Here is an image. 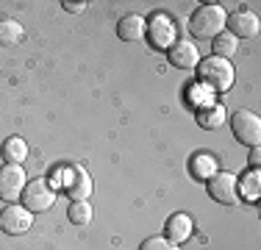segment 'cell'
Returning <instances> with one entry per match:
<instances>
[{"label": "cell", "mask_w": 261, "mask_h": 250, "mask_svg": "<svg viewBox=\"0 0 261 250\" xmlns=\"http://www.w3.org/2000/svg\"><path fill=\"white\" fill-rule=\"evenodd\" d=\"M197 78L211 92H228L233 86V64L220 56H206L197 64Z\"/></svg>", "instance_id": "cell-1"}, {"label": "cell", "mask_w": 261, "mask_h": 250, "mask_svg": "<svg viewBox=\"0 0 261 250\" xmlns=\"http://www.w3.org/2000/svg\"><path fill=\"white\" fill-rule=\"evenodd\" d=\"M225 9L217 3H206L200 6V9H195V14H192L189 20V28L195 36H200V39H214V36L222 34V28H225Z\"/></svg>", "instance_id": "cell-2"}, {"label": "cell", "mask_w": 261, "mask_h": 250, "mask_svg": "<svg viewBox=\"0 0 261 250\" xmlns=\"http://www.w3.org/2000/svg\"><path fill=\"white\" fill-rule=\"evenodd\" d=\"M145 34L147 39H150V45L156 50H170L175 45V22H172L170 14H164V11H156V14H150V20L145 22Z\"/></svg>", "instance_id": "cell-3"}, {"label": "cell", "mask_w": 261, "mask_h": 250, "mask_svg": "<svg viewBox=\"0 0 261 250\" xmlns=\"http://www.w3.org/2000/svg\"><path fill=\"white\" fill-rule=\"evenodd\" d=\"M53 203H56V192L45 178H36V181H28L25 184V189H22V206H25L31 214L47 211Z\"/></svg>", "instance_id": "cell-4"}, {"label": "cell", "mask_w": 261, "mask_h": 250, "mask_svg": "<svg viewBox=\"0 0 261 250\" xmlns=\"http://www.w3.org/2000/svg\"><path fill=\"white\" fill-rule=\"evenodd\" d=\"M231 131L233 136L242 142V145H250L256 147L258 139H261V120L258 114H253V111H236V114L231 117Z\"/></svg>", "instance_id": "cell-5"}, {"label": "cell", "mask_w": 261, "mask_h": 250, "mask_svg": "<svg viewBox=\"0 0 261 250\" xmlns=\"http://www.w3.org/2000/svg\"><path fill=\"white\" fill-rule=\"evenodd\" d=\"M25 170L20 164H6L0 167V200L6 203H17L22 197V189H25Z\"/></svg>", "instance_id": "cell-6"}, {"label": "cell", "mask_w": 261, "mask_h": 250, "mask_svg": "<svg viewBox=\"0 0 261 250\" xmlns=\"http://www.w3.org/2000/svg\"><path fill=\"white\" fill-rule=\"evenodd\" d=\"M31 225H34V214L25 209V206H6L3 211H0V231L9 236H20L31 231Z\"/></svg>", "instance_id": "cell-7"}, {"label": "cell", "mask_w": 261, "mask_h": 250, "mask_svg": "<svg viewBox=\"0 0 261 250\" xmlns=\"http://www.w3.org/2000/svg\"><path fill=\"white\" fill-rule=\"evenodd\" d=\"M208 195L211 200H217V203H222V206H231L236 203V197H239V189H236V175L231 172H214L208 178Z\"/></svg>", "instance_id": "cell-8"}, {"label": "cell", "mask_w": 261, "mask_h": 250, "mask_svg": "<svg viewBox=\"0 0 261 250\" xmlns=\"http://www.w3.org/2000/svg\"><path fill=\"white\" fill-rule=\"evenodd\" d=\"M167 56H170V64L178 67V70H195L200 64V50L186 39H178L175 45L167 50Z\"/></svg>", "instance_id": "cell-9"}, {"label": "cell", "mask_w": 261, "mask_h": 250, "mask_svg": "<svg viewBox=\"0 0 261 250\" xmlns=\"http://www.w3.org/2000/svg\"><path fill=\"white\" fill-rule=\"evenodd\" d=\"M225 28L236 39H250V36L258 34V17L253 11H233L225 20Z\"/></svg>", "instance_id": "cell-10"}, {"label": "cell", "mask_w": 261, "mask_h": 250, "mask_svg": "<svg viewBox=\"0 0 261 250\" xmlns=\"http://www.w3.org/2000/svg\"><path fill=\"white\" fill-rule=\"evenodd\" d=\"M64 189H67V195H70L72 200H86V197L92 195V178H89V172H86L84 167H70Z\"/></svg>", "instance_id": "cell-11"}, {"label": "cell", "mask_w": 261, "mask_h": 250, "mask_svg": "<svg viewBox=\"0 0 261 250\" xmlns=\"http://www.w3.org/2000/svg\"><path fill=\"white\" fill-rule=\"evenodd\" d=\"M192 217L189 214H184V211H178V214H172L170 220H167L164 225V236L172 242V245H181V242H186L192 236Z\"/></svg>", "instance_id": "cell-12"}, {"label": "cell", "mask_w": 261, "mask_h": 250, "mask_svg": "<svg viewBox=\"0 0 261 250\" xmlns=\"http://www.w3.org/2000/svg\"><path fill=\"white\" fill-rule=\"evenodd\" d=\"M117 36L122 42H139L145 36V20L139 14H125L117 22Z\"/></svg>", "instance_id": "cell-13"}, {"label": "cell", "mask_w": 261, "mask_h": 250, "mask_svg": "<svg viewBox=\"0 0 261 250\" xmlns=\"http://www.w3.org/2000/svg\"><path fill=\"white\" fill-rule=\"evenodd\" d=\"M189 172H192V178H197V181H208L211 175L217 172V159L208 153H195L189 159Z\"/></svg>", "instance_id": "cell-14"}, {"label": "cell", "mask_w": 261, "mask_h": 250, "mask_svg": "<svg viewBox=\"0 0 261 250\" xmlns=\"http://www.w3.org/2000/svg\"><path fill=\"white\" fill-rule=\"evenodd\" d=\"M0 153H3L6 164H22V161L28 159V145L20 136H9V139L3 142V147H0Z\"/></svg>", "instance_id": "cell-15"}, {"label": "cell", "mask_w": 261, "mask_h": 250, "mask_svg": "<svg viewBox=\"0 0 261 250\" xmlns=\"http://www.w3.org/2000/svg\"><path fill=\"white\" fill-rule=\"evenodd\" d=\"M22 36H25V31H22V25L17 22V20H9V17H3V20H0V47L20 45Z\"/></svg>", "instance_id": "cell-16"}, {"label": "cell", "mask_w": 261, "mask_h": 250, "mask_svg": "<svg viewBox=\"0 0 261 250\" xmlns=\"http://www.w3.org/2000/svg\"><path fill=\"white\" fill-rule=\"evenodd\" d=\"M225 122V109L222 106H206V109H197V125L206 131H217Z\"/></svg>", "instance_id": "cell-17"}, {"label": "cell", "mask_w": 261, "mask_h": 250, "mask_svg": "<svg viewBox=\"0 0 261 250\" xmlns=\"http://www.w3.org/2000/svg\"><path fill=\"white\" fill-rule=\"evenodd\" d=\"M236 189L242 192V197H245V200H258V192H261V175H258V170L242 175V181H236Z\"/></svg>", "instance_id": "cell-18"}, {"label": "cell", "mask_w": 261, "mask_h": 250, "mask_svg": "<svg viewBox=\"0 0 261 250\" xmlns=\"http://www.w3.org/2000/svg\"><path fill=\"white\" fill-rule=\"evenodd\" d=\"M67 217H70L72 225L84 228V225L92 222V206L86 203V200H72V206H70V211H67Z\"/></svg>", "instance_id": "cell-19"}, {"label": "cell", "mask_w": 261, "mask_h": 250, "mask_svg": "<svg viewBox=\"0 0 261 250\" xmlns=\"http://www.w3.org/2000/svg\"><path fill=\"white\" fill-rule=\"evenodd\" d=\"M236 42H239L236 36L222 31L220 36H214V56H220V59H231V56L236 53Z\"/></svg>", "instance_id": "cell-20"}, {"label": "cell", "mask_w": 261, "mask_h": 250, "mask_svg": "<svg viewBox=\"0 0 261 250\" xmlns=\"http://www.w3.org/2000/svg\"><path fill=\"white\" fill-rule=\"evenodd\" d=\"M139 250H178V245H172L167 236H147L139 245Z\"/></svg>", "instance_id": "cell-21"}, {"label": "cell", "mask_w": 261, "mask_h": 250, "mask_svg": "<svg viewBox=\"0 0 261 250\" xmlns=\"http://www.w3.org/2000/svg\"><path fill=\"white\" fill-rule=\"evenodd\" d=\"M250 164H253V170H258V164H261V150H258V145L250 150Z\"/></svg>", "instance_id": "cell-22"}, {"label": "cell", "mask_w": 261, "mask_h": 250, "mask_svg": "<svg viewBox=\"0 0 261 250\" xmlns=\"http://www.w3.org/2000/svg\"><path fill=\"white\" fill-rule=\"evenodd\" d=\"M84 6L86 3H67V0H64V9L67 11H84Z\"/></svg>", "instance_id": "cell-23"}]
</instances>
